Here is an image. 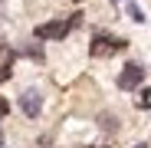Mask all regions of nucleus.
<instances>
[{
    "label": "nucleus",
    "mask_w": 151,
    "mask_h": 148,
    "mask_svg": "<svg viewBox=\"0 0 151 148\" xmlns=\"http://www.w3.org/2000/svg\"><path fill=\"white\" fill-rule=\"evenodd\" d=\"M76 23H79V17H69V20H53V23H40L36 27V40H63Z\"/></svg>",
    "instance_id": "1"
},
{
    "label": "nucleus",
    "mask_w": 151,
    "mask_h": 148,
    "mask_svg": "<svg viewBox=\"0 0 151 148\" xmlns=\"http://www.w3.org/2000/svg\"><path fill=\"white\" fill-rule=\"evenodd\" d=\"M125 46H128V43H125V40H115V36H95L92 46H89V53H92L95 59H109V56L122 53Z\"/></svg>",
    "instance_id": "2"
},
{
    "label": "nucleus",
    "mask_w": 151,
    "mask_h": 148,
    "mask_svg": "<svg viewBox=\"0 0 151 148\" xmlns=\"http://www.w3.org/2000/svg\"><path fill=\"white\" fill-rule=\"evenodd\" d=\"M141 79H145V69H141L138 63H128V66L122 69V76H118V86L132 92V89H138V86H141Z\"/></svg>",
    "instance_id": "3"
},
{
    "label": "nucleus",
    "mask_w": 151,
    "mask_h": 148,
    "mask_svg": "<svg viewBox=\"0 0 151 148\" xmlns=\"http://www.w3.org/2000/svg\"><path fill=\"white\" fill-rule=\"evenodd\" d=\"M20 109H23V115H27V118H36V115H40V109H43L40 92H36V89H27V92L20 95Z\"/></svg>",
    "instance_id": "4"
},
{
    "label": "nucleus",
    "mask_w": 151,
    "mask_h": 148,
    "mask_svg": "<svg viewBox=\"0 0 151 148\" xmlns=\"http://www.w3.org/2000/svg\"><path fill=\"white\" fill-rule=\"evenodd\" d=\"M135 105H138V109H151V89H138Z\"/></svg>",
    "instance_id": "5"
},
{
    "label": "nucleus",
    "mask_w": 151,
    "mask_h": 148,
    "mask_svg": "<svg viewBox=\"0 0 151 148\" xmlns=\"http://www.w3.org/2000/svg\"><path fill=\"white\" fill-rule=\"evenodd\" d=\"M10 112V105H7V99H0V115H7Z\"/></svg>",
    "instance_id": "6"
},
{
    "label": "nucleus",
    "mask_w": 151,
    "mask_h": 148,
    "mask_svg": "<svg viewBox=\"0 0 151 148\" xmlns=\"http://www.w3.org/2000/svg\"><path fill=\"white\" fill-rule=\"evenodd\" d=\"M135 148H148V145H135Z\"/></svg>",
    "instance_id": "7"
},
{
    "label": "nucleus",
    "mask_w": 151,
    "mask_h": 148,
    "mask_svg": "<svg viewBox=\"0 0 151 148\" xmlns=\"http://www.w3.org/2000/svg\"><path fill=\"white\" fill-rule=\"evenodd\" d=\"M0 145H4V135H0Z\"/></svg>",
    "instance_id": "8"
},
{
    "label": "nucleus",
    "mask_w": 151,
    "mask_h": 148,
    "mask_svg": "<svg viewBox=\"0 0 151 148\" xmlns=\"http://www.w3.org/2000/svg\"><path fill=\"white\" fill-rule=\"evenodd\" d=\"M76 4H82V0H76Z\"/></svg>",
    "instance_id": "9"
},
{
    "label": "nucleus",
    "mask_w": 151,
    "mask_h": 148,
    "mask_svg": "<svg viewBox=\"0 0 151 148\" xmlns=\"http://www.w3.org/2000/svg\"><path fill=\"white\" fill-rule=\"evenodd\" d=\"M0 118H4V115H0Z\"/></svg>",
    "instance_id": "10"
}]
</instances>
